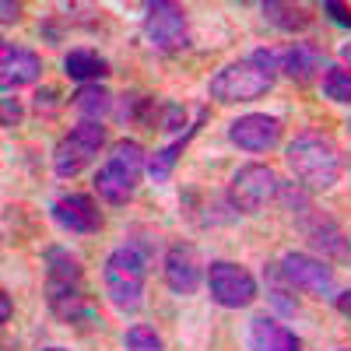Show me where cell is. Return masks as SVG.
I'll return each instance as SVG.
<instances>
[{
    "mask_svg": "<svg viewBox=\"0 0 351 351\" xmlns=\"http://www.w3.org/2000/svg\"><path fill=\"white\" fill-rule=\"evenodd\" d=\"M46 299L56 319L64 324H77V319H92V306L84 302L81 285H67V281H46Z\"/></svg>",
    "mask_w": 351,
    "mask_h": 351,
    "instance_id": "obj_16",
    "label": "cell"
},
{
    "mask_svg": "<svg viewBox=\"0 0 351 351\" xmlns=\"http://www.w3.org/2000/svg\"><path fill=\"white\" fill-rule=\"evenodd\" d=\"M263 18L274 28H281V32H302V28L313 25V11L306 4H281V0L263 4Z\"/></svg>",
    "mask_w": 351,
    "mask_h": 351,
    "instance_id": "obj_20",
    "label": "cell"
},
{
    "mask_svg": "<svg viewBox=\"0 0 351 351\" xmlns=\"http://www.w3.org/2000/svg\"><path fill=\"white\" fill-rule=\"evenodd\" d=\"M278 186H281V180L274 176L271 165L250 162V165H239L236 176H232L228 200H232V208L243 211V215H260L278 197Z\"/></svg>",
    "mask_w": 351,
    "mask_h": 351,
    "instance_id": "obj_6",
    "label": "cell"
},
{
    "mask_svg": "<svg viewBox=\"0 0 351 351\" xmlns=\"http://www.w3.org/2000/svg\"><path fill=\"white\" fill-rule=\"evenodd\" d=\"M341 60H344V67H351V43L341 46Z\"/></svg>",
    "mask_w": 351,
    "mask_h": 351,
    "instance_id": "obj_32",
    "label": "cell"
},
{
    "mask_svg": "<svg viewBox=\"0 0 351 351\" xmlns=\"http://www.w3.org/2000/svg\"><path fill=\"white\" fill-rule=\"evenodd\" d=\"M228 141L250 155L271 152L281 141V120L278 116H267V112H246V116L228 123Z\"/></svg>",
    "mask_w": 351,
    "mask_h": 351,
    "instance_id": "obj_10",
    "label": "cell"
},
{
    "mask_svg": "<svg viewBox=\"0 0 351 351\" xmlns=\"http://www.w3.org/2000/svg\"><path fill=\"white\" fill-rule=\"evenodd\" d=\"M18 18H21V4H14V0H4V4H0V21L11 25V21H18Z\"/></svg>",
    "mask_w": 351,
    "mask_h": 351,
    "instance_id": "obj_28",
    "label": "cell"
},
{
    "mask_svg": "<svg viewBox=\"0 0 351 351\" xmlns=\"http://www.w3.org/2000/svg\"><path fill=\"white\" fill-rule=\"evenodd\" d=\"M334 306H337V313L351 316V288H348V291H337V295H334Z\"/></svg>",
    "mask_w": 351,
    "mask_h": 351,
    "instance_id": "obj_30",
    "label": "cell"
},
{
    "mask_svg": "<svg viewBox=\"0 0 351 351\" xmlns=\"http://www.w3.org/2000/svg\"><path fill=\"white\" fill-rule=\"evenodd\" d=\"M39 74H43V56L36 49H25L14 43L0 46V84H4V92L21 84H36Z\"/></svg>",
    "mask_w": 351,
    "mask_h": 351,
    "instance_id": "obj_13",
    "label": "cell"
},
{
    "mask_svg": "<svg viewBox=\"0 0 351 351\" xmlns=\"http://www.w3.org/2000/svg\"><path fill=\"white\" fill-rule=\"evenodd\" d=\"M43 351H67V348H43Z\"/></svg>",
    "mask_w": 351,
    "mask_h": 351,
    "instance_id": "obj_33",
    "label": "cell"
},
{
    "mask_svg": "<svg viewBox=\"0 0 351 351\" xmlns=\"http://www.w3.org/2000/svg\"><path fill=\"white\" fill-rule=\"evenodd\" d=\"M246 344H250V351H302L299 337L291 334L285 324H278L274 316H267V313H260V316L250 319Z\"/></svg>",
    "mask_w": 351,
    "mask_h": 351,
    "instance_id": "obj_14",
    "label": "cell"
},
{
    "mask_svg": "<svg viewBox=\"0 0 351 351\" xmlns=\"http://www.w3.org/2000/svg\"><path fill=\"white\" fill-rule=\"evenodd\" d=\"M200 120H204V112H200ZM200 120H197V123H193V127H190V130H186V134L180 137V141H172L169 148H162V152H155V155L148 158V176H152L155 183H165L169 176H172V165L180 162V155H183V148H186V141H190V137L197 134Z\"/></svg>",
    "mask_w": 351,
    "mask_h": 351,
    "instance_id": "obj_21",
    "label": "cell"
},
{
    "mask_svg": "<svg viewBox=\"0 0 351 351\" xmlns=\"http://www.w3.org/2000/svg\"><path fill=\"white\" fill-rule=\"evenodd\" d=\"M348 127H351V123H348Z\"/></svg>",
    "mask_w": 351,
    "mask_h": 351,
    "instance_id": "obj_35",
    "label": "cell"
},
{
    "mask_svg": "<svg viewBox=\"0 0 351 351\" xmlns=\"http://www.w3.org/2000/svg\"><path fill=\"white\" fill-rule=\"evenodd\" d=\"M285 162L309 193H327L341 180V152L327 134H299L285 148Z\"/></svg>",
    "mask_w": 351,
    "mask_h": 351,
    "instance_id": "obj_1",
    "label": "cell"
},
{
    "mask_svg": "<svg viewBox=\"0 0 351 351\" xmlns=\"http://www.w3.org/2000/svg\"><path fill=\"white\" fill-rule=\"evenodd\" d=\"M53 218L60 228L74 232V236H95L102 228V211L92 193H64L53 204Z\"/></svg>",
    "mask_w": 351,
    "mask_h": 351,
    "instance_id": "obj_12",
    "label": "cell"
},
{
    "mask_svg": "<svg viewBox=\"0 0 351 351\" xmlns=\"http://www.w3.org/2000/svg\"><path fill=\"white\" fill-rule=\"evenodd\" d=\"M46 260V281H67V285H81V263L64 250V246H49L43 253Z\"/></svg>",
    "mask_w": 351,
    "mask_h": 351,
    "instance_id": "obj_22",
    "label": "cell"
},
{
    "mask_svg": "<svg viewBox=\"0 0 351 351\" xmlns=\"http://www.w3.org/2000/svg\"><path fill=\"white\" fill-rule=\"evenodd\" d=\"M64 71L71 81H81V84H95L99 77L109 74V64L106 56H99L95 49H71L64 56Z\"/></svg>",
    "mask_w": 351,
    "mask_h": 351,
    "instance_id": "obj_18",
    "label": "cell"
},
{
    "mask_svg": "<svg viewBox=\"0 0 351 351\" xmlns=\"http://www.w3.org/2000/svg\"><path fill=\"white\" fill-rule=\"evenodd\" d=\"M0 319H4V324L11 319V295L8 291H0Z\"/></svg>",
    "mask_w": 351,
    "mask_h": 351,
    "instance_id": "obj_31",
    "label": "cell"
},
{
    "mask_svg": "<svg viewBox=\"0 0 351 351\" xmlns=\"http://www.w3.org/2000/svg\"><path fill=\"white\" fill-rule=\"evenodd\" d=\"M106 148V127L102 123H88L81 120L71 134H64L53 148V172L60 180H74L88 165L99 158V152Z\"/></svg>",
    "mask_w": 351,
    "mask_h": 351,
    "instance_id": "obj_5",
    "label": "cell"
},
{
    "mask_svg": "<svg viewBox=\"0 0 351 351\" xmlns=\"http://www.w3.org/2000/svg\"><path fill=\"white\" fill-rule=\"evenodd\" d=\"M306 239L313 250H319L324 256H334V260H344L351 253V239L344 236V232L337 228V221L330 218H319V215H309L306 218Z\"/></svg>",
    "mask_w": 351,
    "mask_h": 351,
    "instance_id": "obj_17",
    "label": "cell"
},
{
    "mask_svg": "<svg viewBox=\"0 0 351 351\" xmlns=\"http://www.w3.org/2000/svg\"><path fill=\"white\" fill-rule=\"evenodd\" d=\"M144 39H148L158 53H176L186 49L190 43V28H186V11L176 4H148V14H144Z\"/></svg>",
    "mask_w": 351,
    "mask_h": 351,
    "instance_id": "obj_9",
    "label": "cell"
},
{
    "mask_svg": "<svg viewBox=\"0 0 351 351\" xmlns=\"http://www.w3.org/2000/svg\"><path fill=\"white\" fill-rule=\"evenodd\" d=\"M155 127L158 130H183L186 127V109L183 106H176V102H162L158 106V116H155Z\"/></svg>",
    "mask_w": 351,
    "mask_h": 351,
    "instance_id": "obj_25",
    "label": "cell"
},
{
    "mask_svg": "<svg viewBox=\"0 0 351 351\" xmlns=\"http://www.w3.org/2000/svg\"><path fill=\"white\" fill-rule=\"evenodd\" d=\"M144 281H148V256L141 246L127 243L106 256L102 267V288L112 309L120 313H137L144 306Z\"/></svg>",
    "mask_w": 351,
    "mask_h": 351,
    "instance_id": "obj_2",
    "label": "cell"
},
{
    "mask_svg": "<svg viewBox=\"0 0 351 351\" xmlns=\"http://www.w3.org/2000/svg\"><path fill=\"white\" fill-rule=\"evenodd\" d=\"M123 344H127V351H165V348H162V337H158L155 327H148V324L130 327L127 337H123Z\"/></svg>",
    "mask_w": 351,
    "mask_h": 351,
    "instance_id": "obj_24",
    "label": "cell"
},
{
    "mask_svg": "<svg viewBox=\"0 0 351 351\" xmlns=\"http://www.w3.org/2000/svg\"><path fill=\"white\" fill-rule=\"evenodd\" d=\"M148 169V155L137 141H116L109 158L95 172V193L109 204V208H123L127 200H134L141 176Z\"/></svg>",
    "mask_w": 351,
    "mask_h": 351,
    "instance_id": "obj_3",
    "label": "cell"
},
{
    "mask_svg": "<svg viewBox=\"0 0 351 351\" xmlns=\"http://www.w3.org/2000/svg\"><path fill=\"white\" fill-rule=\"evenodd\" d=\"M18 120H21V102L11 92H4V99H0V123H4V127H18Z\"/></svg>",
    "mask_w": 351,
    "mask_h": 351,
    "instance_id": "obj_26",
    "label": "cell"
},
{
    "mask_svg": "<svg viewBox=\"0 0 351 351\" xmlns=\"http://www.w3.org/2000/svg\"><path fill=\"white\" fill-rule=\"evenodd\" d=\"M162 274H165V285L172 295H193L204 281V271H200V256L190 243H176L165 250V263H162Z\"/></svg>",
    "mask_w": 351,
    "mask_h": 351,
    "instance_id": "obj_11",
    "label": "cell"
},
{
    "mask_svg": "<svg viewBox=\"0 0 351 351\" xmlns=\"http://www.w3.org/2000/svg\"><path fill=\"white\" fill-rule=\"evenodd\" d=\"M324 95L330 102H351V67H344V64L327 67V74H324Z\"/></svg>",
    "mask_w": 351,
    "mask_h": 351,
    "instance_id": "obj_23",
    "label": "cell"
},
{
    "mask_svg": "<svg viewBox=\"0 0 351 351\" xmlns=\"http://www.w3.org/2000/svg\"><path fill=\"white\" fill-rule=\"evenodd\" d=\"M208 291L225 309H246L256 299V278L232 260H211L208 267Z\"/></svg>",
    "mask_w": 351,
    "mask_h": 351,
    "instance_id": "obj_7",
    "label": "cell"
},
{
    "mask_svg": "<svg viewBox=\"0 0 351 351\" xmlns=\"http://www.w3.org/2000/svg\"><path fill=\"white\" fill-rule=\"evenodd\" d=\"M71 102H74V109L84 116L88 123H102V116L112 109V92L106 84H81L77 92L71 95Z\"/></svg>",
    "mask_w": 351,
    "mask_h": 351,
    "instance_id": "obj_19",
    "label": "cell"
},
{
    "mask_svg": "<svg viewBox=\"0 0 351 351\" xmlns=\"http://www.w3.org/2000/svg\"><path fill=\"white\" fill-rule=\"evenodd\" d=\"M281 71L299 81V84H309L316 74L327 71V53L313 46V43H291L285 53H281Z\"/></svg>",
    "mask_w": 351,
    "mask_h": 351,
    "instance_id": "obj_15",
    "label": "cell"
},
{
    "mask_svg": "<svg viewBox=\"0 0 351 351\" xmlns=\"http://www.w3.org/2000/svg\"><path fill=\"white\" fill-rule=\"evenodd\" d=\"M281 274L285 281L295 288V291H306V295H316V299H334L337 295V285H334V267L327 260H316L309 253H285L281 256Z\"/></svg>",
    "mask_w": 351,
    "mask_h": 351,
    "instance_id": "obj_8",
    "label": "cell"
},
{
    "mask_svg": "<svg viewBox=\"0 0 351 351\" xmlns=\"http://www.w3.org/2000/svg\"><path fill=\"white\" fill-rule=\"evenodd\" d=\"M337 351H351V348H337Z\"/></svg>",
    "mask_w": 351,
    "mask_h": 351,
    "instance_id": "obj_34",
    "label": "cell"
},
{
    "mask_svg": "<svg viewBox=\"0 0 351 351\" xmlns=\"http://www.w3.org/2000/svg\"><path fill=\"white\" fill-rule=\"evenodd\" d=\"M324 11H327V14H330V21H337L341 28H351V8L337 4V0H327V4H324Z\"/></svg>",
    "mask_w": 351,
    "mask_h": 351,
    "instance_id": "obj_27",
    "label": "cell"
},
{
    "mask_svg": "<svg viewBox=\"0 0 351 351\" xmlns=\"http://www.w3.org/2000/svg\"><path fill=\"white\" fill-rule=\"evenodd\" d=\"M56 106V88H39L36 92V109H53Z\"/></svg>",
    "mask_w": 351,
    "mask_h": 351,
    "instance_id": "obj_29",
    "label": "cell"
},
{
    "mask_svg": "<svg viewBox=\"0 0 351 351\" xmlns=\"http://www.w3.org/2000/svg\"><path fill=\"white\" fill-rule=\"evenodd\" d=\"M274 74H267L263 67H256L250 56L236 64H225L215 77H211V99L221 106H236V102H256L271 92Z\"/></svg>",
    "mask_w": 351,
    "mask_h": 351,
    "instance_id": "obj_4",
    "label": "cell"
}]
</instances>
